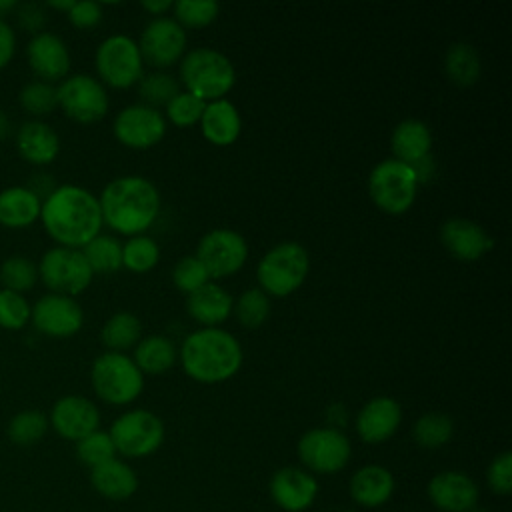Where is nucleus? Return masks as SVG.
<instances>
[{"label": "nucleus", "mask_w": 512, "mask_h": 512, "mask_svg": "<svg viewBox=\"0 0 512 512\" xmlns=\"http://www.w3.org/2000/svg\"><path fill=\"white\" fill-rule=\"evenodd\" d=\"M16 14H18V22L24 30H28L32 36L34 34H40L44 24H46V12H44V6L40 4H24V6H16Z\"/></svg>", "instance_id": "09e8293b"}, {"label": "nucleus", "mask_w": 512, "mask_h": 512, "mask_svg": "<svg viewBox=\"0 0 512 512\" xmlns=\"http://www.w3.org/2000/svg\"><path fill=\"white\" fill-rule=\"evenodd\" d=\"M402 420L400 404L390 396H376L362 406L356 416V432L364 442L388 440Z\"/></svg>", "instance_id": "aec40b11"}, {"label": "nucleus", "mask_w": 512, "mask_h": 512, "mask_svg": "<svg viewBox=\"0 0 512 512\" xmlns=\"http://www.w3.org/2000/svg\"><path fill=\"white\" fill-rule=\"evenodd\" d=\"M480 68V56L472 44L456 42L448 48L444 58V70L454 84L472 86L480 76Z\"/></svg>", "instance_id": "2f4dec72"}, {"label": "nucleus", "mask_w": 512, "mask_h": 512, "mask_svg": "<svg viewBox=\"0 0 512 512\" xmlns=\"http://www.w3.org/2000/svg\"><path fill=\"white\" fill-rule=\"evenodd\" d=\"M316 492L318 484L314 476L300 468H282L270 482V494L274 502L288 512H300L308 508L316 498Z\"/></svg>", "instance_id": "4be33fe9"}, {"label": "nucleus", "mask_w": 512, "mask_h": 512, "mask_svg": "<svg viewBox=\"0 0 512 512\" xmlns=\"http://www.w3.org/2000/svg\"><path fill=\"white\" fill-rule=\"evenodd\" d=\"M418 192V180L412 166L388 158L378 162L368 176V194L386 214H404L412 208Z\"/></svg>", "instance_id": "0eeeda50"}, {"label": "nucleus", "mask_w": 512, "mask_h": 512, "mask_svg": "<svg viewBox=\"0 0 512 512\" xmlns=\"http://www.w3.org/2000/svg\"><path fill=\"white\" fill-rule=\"evenodd\" d=\"M26 58L34 76L48 84L64 80L70 72L68 46L52 32L42 30L40 34H34L26 46Z\"/></svg>", "instance_id": "a211bd4d"}, {"label": "nucleus", "mask_w": 512, "mask_h": 512, "mask_svg": "<svg viewBox=\"0 0 512 512\" xmlns=\"http://www.w3.org/2000/svg\"><path fill=\"white\" fill-rule=\"evenodd\" d=\"M172 282L176 284V288L190 294L200 286H204L206 282H210V276L202 266V262L190 254V256H182L172 268Z\"/></svg>", "instance_id": "a18cd8bd"}, {"label": "nucleus", "mask_w": 512, "mask_h": 512, "mask_svg": "<svg viewBox=\"0 0 512 512\" xmlns=\"http://www.w3.org/2000/svg\"><path fill=\"white\" fill-rule=\"evenodd\" d=\"M328 422L330 424H338V426L346 422V410H344L342 404H332L328 408Z\"/></svg>", "instance_id": "5fc2aeb1"}, {"label": "nucleus", "mask_w": 512, "mask_h": 512, "mask_svg": "<svg viewBox=\"0 0 512 512\" xmlns=\"http://www.w3.org/2000/svg\"><path fill=\"white\" fill-rule=\"evenodd\" d=\"M102 222L118 234H142L160 212V192L144 176H120L98 196Z\"/></svg>", "instance_id": "f03ea898"}, {"label": "nucleus", "mask_w": 512, "mask_h": 512, "mask_svg": "<svg viewBox=\"0 0 512 512\" xmlns=\"http://www.w3.org/2000/svg\"><path fill=\"white\" fill-rule=\"evenodd\" d=\"M38 278L52 294H62L74 298L84 292L94 274L78 248L54 246L44 252L38 264Z\"/></svg>", "instance_id": "6e6552de"}, {"label": "nucleus", "mask_w": 512, "mask_h": 512, "mask_svg": "<svg viewBox=\"0 0 512 512\" xmlns=\"http://www.w3.org/2000/svg\"><path fill=\"white\" fill-rule=\"evenodd\" d=\"M432 502L444 512H468L478 502V488L462 472H440L428 484Z\"/></svg>", "instance_id": "412c9836"}, {"label": "nucleus", "mask_w": 512, "mask_h": 512, "mask_svg": "<svg viewBox=\"0 0 512 512\" xmlns=\"http://www.w3.org/2000/svg\"><path fill=\"white\" fill-rule=\"evenodd\" d=\"M16 54V34L12 26L0 18V70L6 68Z\"/></svg>", "instance_id": "8fccbe9b"}, {"label": "nucleus", "mask_w": 512, "mask_h": 512, "mask_svg": "<svg viewBox=\"0 0 512 512\" xmlns=\"http://www.w3.org/2000/svg\"><path fill=\"white\" fill-rule=\"evenodd\" d=\"M30 322L44 336L70 338L82 328L84 312L74 298L48 292L32 306Z\"/></svg>", "instance_id": "dca6fc26"}, {"label": "nucleus", "mask_w": 512, "mask_h": 512, "mask_svg": "<svg viewBox=\"0 0 512 512\" xmlns=\"http://www.w3.org/2000/svg\"><path fill=\"white\" fill-rule=\"evenodd\" d=\"M390 146L396 160L412 166L418 160L430 156L432 132L426 122L418 118H406L394 126Z\"/></svg>", "instance_id": "a878e982"}, {"label": "nucleus", "mask_w": 512, "mask_h": 512, "mask_svg": "<svg viewBox=\"0 0 512 512\" xmlns=\"http://www.w3.org/2000/svg\"><path fill=\"white\" fill-rule=\"evenodd\" d=\"M180 80L186 92L200 100H220L230 92L236 80L228 56L214 48H194L180 62Z\"/></svg>", "instance_id": "20e7f679"}, {"label": "nucleus", "mask_w": 512, "mask_h": 512, "mask_svg": "<svg viewBox=\"0 0 512 512\" xmlns=\"http://www.w3.org/2000/svg\"><path fill=\"white\" fill-rule=\"evenodd\" d=\"M40 222L56 246L78 250L96 238L104 224L98 198L76 184L56 186L42 200Z\"/></svg>", "instance_id": "f257e3e1"}, {"label": "nucleus", "mask_w": 512, "mask_h": 512, "mask_svg": "<svg viewBox=\"0 0 512 512\" xmlns=\"http://www.w3.org/2000/svg\"><path fill=\"white\" fill-rule=\"evenodd\" d=\"M176 358H178V352L170 338L160 334H150L138 340L132 360L142 374H164L174 366Z\"/></svg>", "instance_id": "c756f323"}, {"label": "nucleus", "mask_w": 512, "mask_h": 512, "mask_svg": "<svg viewBox=\"0 0 512 512\" xmlns=\"http://www.w3.org/2000/svg\"><path fill=\"white\" fill-rule=\"evenodd\" d=\"M28 190H32L40 200H44L54 188H56V184L52 182V178H50V174H44V172H40V174H34V178L30 180V184L26 186Z\"/></svg>", "instance_id": "3c124183"}, {"label": "nucleus", "mask_w": 512, "mask_h": 512, "mask_svg": "<svg viewBox=\"0 0 512 512\" xmlns=\"http://www.w3.org/2000/svg\"><path fill=\"white\" fill-rule=\"evenodd\" d=\"M18 104L24 112L34 116V120H40V116H46L58 108L56 86L42 80H32L20 88Z\"/></svg>", "instance_id": "4c0bfd02"}, {"label": "nucleus", "mask_w": 512, "mask_h": 512, "mask_svg": "<svg viewBox=\"0 0 512 512\" xmlns=\"http://www.w3.org/2000/svg\"><path fill=\"white\" fill-rule=\"evenodd\" d=\"M90 482L102 496L112 500H122L132 496L138 486L134 470L116 458L92 468Z\"/></svg>", "instance_id": "c85d7f7f"}, {"label": "nucleus", "mask_w": 512, "mask_h": 512, "mask_svg": "<svg viewBox=\"0 0 512 512\" xmlns=\"http://www.w3.org/2000/svg\"><path fill=\"white\" fill-rule=\"evenodd\" d=\"M2 288L24 294L38 282V266L26 256H10L0 264Z\"/></svg>", "instance_id": "58836bf2"}, {"label": "nucleus", "mask_w": 512, "mask_h": 512, "mask_svg": "<svg viewBox=\"0 0 512 512\" xmlns=\"http://www.w3.org/2000/svg\"><path fill=\"white\" fill-rule=\"evenodd\" d=\"M48 426H50L48 416L40 410L30 408L12 416V420L8 422L6 434L10 442L16 446H32L44 438V434L48 432Z\"/></svg>", "instance_id": "72a5a7b5"}, {"label": "nucleus", "mask_w": 512, "mask_h": 512, "mask_svg": "<svg viewBox=\"0 0 512 512\" xmlns=\"http://www.w3.org/2000/svg\"><path fill=\"white\" fill-rule=\"evenodd\" d=\"M58 108L80 124H92L106 116L108 112V94L100 80L90 74H72L66 76L56 86Z\"/></svg>", "instance_id": "9d476101"}, {"label": "nucleus", "mask_w": 512, "mask_h": 512, "mask_svg": "<svg viewBox=\"0 0 512 512\" xmlns=\"http://www.w3.org/2000/svg\"><path fill=\"white\" fill-rule=\"evenodd\" d=\"M172 6H174V2H170V0H146V2H142V8L150 14H156V16L164 14Z\"/></svg>", "instance_id": "864d4df0"}, {"label": "nucleus", "mask_w": 512, "mask_h": 512, "mask_svg": "<svg viewBox=\"0 0 512 512\" xmlns=\"http://www.w3.org/2000/svg\"><path fill=\"white\" fill-rule=\"evenodd\" d=\"M16 150L22 160L46 166L56 160L60 152V138L56 130L42 120H26L16 130Z\"/></svg>", "instance_id": "5701e85b"}, {"label": "nucleus", "mask_w": 512, "mask_h": 512, "mask_svg": "<svg viewBox=\"0 0 512 512\" xmlns=\"http://www.w3.org/2000/svg\"><path fill=\"white\" fill-rule=\"evenodd\" d=\"M48 422L62 438L78 442L98 430L100 412L92 400L78 394H68L54 402Z\"/></svg>", "instance_id": "f3484780"}, {"label": "nucleus", "mask_w": 512, "mask_h": 512, "mask_svg": "<svg viewBox=\"0 0 512 512\" xmlns=\"http://www.w3.org/2000/svg\"><path fill=\"white\" fill-rule=\"evenodd\" d=\"M138 92L146 106L156 108L166 106L180 92V86L168 72H150L138 80Z\"/></svg>", "instance_id": "ea45409f"}, {"label": "nucleus", "mask_w": 512, "mask_h": 512, "mask_svg": "<svg viewBox=\"0 0 512 512\" xmlns=\"http://www.w3.org/2000/svg\"><path fill=\"white\" fill-rule=\"evenodd\" d=\"M160 260V246L150 236L138 234L130 236L126 244H122V266L130 272H148Z\"/></svg>", "instance_id": "c9c22d12"}, {"label": "nucleus", "mask_w": 512, "mask_h": 512, "mask_svg": "<svg viewBox=\"0 0 512 512\" xmlns=\"http://www.w3.org/2000/svg\"><path fill=\"white\" fill-rule=\"evenodd\" d=\"M206 102L196 98L190 92H178L168 104H166V116L172 124L184 128V126H192L196 122H200V116L204 112Z\"/></svg>", "instance_id": "c03bdc74"}, {"label": "nucleus", "mask_w": 512, "mask_h": 512, "mask_svg": "<svg viewBox=\"0 0 512 512\" xmlns=\"http://www.w3.org/2000/svg\"><path fill=\"white\" fill-rule=\"evenodd\" d=\"M232 312L236 314L238 322L246 328L262 326L270 316V298L260 288L244 290L232 304Z\"/></svg>", "instance_id": "e433bc0d"}, {"label": "nucleus", "mask_w": 512, "mask_h": 512, "mask_svg": "<svg viewBox=\"0 0 512 512\" xmlns=\"http://www.w3.org/2000/svg\"><path fill=\"white\" fill-rule=\"evenodd\" d=\"M42 200L26 186H8L0 190V224L20 230L32 226L40 218Z\"/></svg>", "instance_id": "bb28decb"}, {"label": "nucleus", "mask_w": 512, "mask_h": 512, "mask_svg": "<svg viewBox=\"0 0 512 512\" xmlns=\"http://www.w3.org/2000/svg\"><path fill=\"white\" fill-rule=\"evenodd\" d=\"M200 130L202 136L216 146L232 144L242 130V118L238 108L226 98L208 102L200 116Z\"/></svg>", "instance_id": "b1692460"}, {"label": "nucleus", "mask_w": 512, "mask_h": 512, "mask_svg": "<svg viewBox=\"0 0 512 512\" xmlns=\"http://www.w3.org/2000/svg\"><path fill=\"white\" fill-rule=\"evenodd\" d=\"M108 434L116 452L140 458L160 448L164 440V424L154 412L140 408L118 416Z\"/></svg>", "instance_id": "9b49d317"}, {"label": "nucleus", "mask_w": 512, "mask_h": 512, "mask_svg": "<svg viewBox=\"0 0 512 512\" xmlns=\"http://www.w3.org/2000/svg\"><path fill=\"white\" fill-rule=\"evenodd\" d=\"M184 372L198 382L216 384L232 378L242 366L240 342L222 328H200L188 334L180 346Z\"/></svg>", "instance_id": "7ed1b4c3"}, {"label": "nucleus", "mask_w": 512, "mask_h": 512, "mask_svg": "<svg viewBox=\"0 0 512 512\" xmlns=\"http://www.w3.org/2000/svg\"><path fill=\"white\" fill-rule=\"evenodd\" d=\"M394 490L392 474L382 466H364L350 480L352 498L368 508L384 504Z\"/></svg>", "instance_id": "cd10ccee"}, {"label": "nucleus", "mask_w": 512, "mask_h": 512, "mask_svg": "<svg viewBox=\"0 0 512 512\" xmlns=\"http://www.w3.org/2000/svg\"><path fill=\"white\" fill-rule=\"evenodd\" d=\"M412 170H414V174H416V180H418V184H420V182H426V180H430V178L434 176V172H436V166H434V158H432V156H426V158L418 160L416 164H412Z\"/></svg>", "instance_id": "603ef678"}, {"label": "nucleus", "mask_w": 512, "mask_h": 512, "mask_svg": "<svg viewBox=\"0 0 512 512\" xmlns=\"http://www.w3.org/2000/svg\"><path fill=\"white\" fill-rule=\"evenodd\" d=\"M488 484L498 494H508L512 490V454L502 452L496 456L488 468Z\"/></svg>", "instance_id": "49530a36"}, {"label": "nucleus", "mask_w": 512, "mask_h": 512, "mask_svg": "<svg viewBox=\"0 0 512 512\" xmlns=\"http://www.w3.org/2000/svg\"><path fill=\"white\" fill-rule=\"evenodd\" d=\"M298 456L314 472H338L350 458V442L338 428H314L300 438Z\"/></svg>", "instance_id": "ddd939ff"}, {"label": "nucleus", "mask_w": 512, "mask_h": 512, "mask_svg": "<svg viewBox=\"0 0 512 512\" xmlns=\"http://www.w3.org/2000/svg\"><path fill=\"white\" fill-rule=\"evenodd\" d=\"M16 2L14 0H0V18H4L8 12L16 10Z\"/></svg>", "instance_id": "13d9d810"}, {"label": "nucleus", "mask_w": 512, "mask_h": 512, "mask_svg": "<svg viewBox=\"0 0 512 512\" xmlns=\"http://www.w3.org/2000/svg\"><path fill=\"white\" fill-rule=\"evenodd\" d=\"M440 242L456 260L462 262L478 260L494 246L492 236L478 222L462 216H454L442 222Z\"/></svg>", "instance_id": "6ab92c4d"}, {"label": "nucleus", "mask_w": 512, "mask_h": 512, "mask_svg": "<svg viewBox=\"0 0 512 512\" xmlns=\"http://www.w3.org/2000/svg\"><path fill=\"white\" fill-rule=\"evenodd\" d=\"M76 454L86 466L96 468V466L112 460L116 454V448H114L108 432L96 430L76 442Z\"/></svg>", "instance_id": "37998d69"}, {"label": "nucleus", "mask_w": 512, "mask_h": 512, "mask_svg": "<svg viewBox=\"0 0 512 512\" xmlns=\"http://www.w3.org/2000/svg\"><path fill=\"white\" fill-rule=\"evenodd\" d=\"M12 132V120L8 118V114L4 110H0V142L6 140Z\"/></svg>", "instance_id": "6e6d98bb"}, {"label": "nucleus", "mask_w": 512, "mask_h": 512, "mask_svg": "<svg viewBox=\"0 0 512 512\" xmlns=\"http://www.w3.org/2000/svg\"><path fill=\"white\" fill-rule=\"evenodd\" d=\"M30 302L24 294L0 288V328L22 330L30 322Z\"/></svg>", "instance_id": "79ce46f5"}, {"label": "nucleus", "mask_w": 512, "mask_h": 512, "mask_svg": "<svg viewBox=\"0 0 512 512\" xmlns=\"http://www.w3.org/2000/svg\"><path fill=\"white\" fill-rule=\"evenodd\" d=\"M194 256L202 262L210 278H226L244 266L248 244L240 232L216 228L200 238Z\"/></svg>", "instance_id": "f8f14e48"}, {"label": "nucleus", "mask_w": 512, "mask_h": 512, "mask_svg": "<svg viewBox=\"0 0 512 512\" xmlns=\"http://www.w3.org/2000/svg\"><path fill=\"white\" fill-rule=\"evenodd\" d=\"M66 16L76 28H92L102 20V4L94 0H80L74 2Z\"/></svg>", "instance_id": "de8ad7c7"}, {"label": "nucleus", "mask_w": 512, "mask_h": 512, "mask_svg": "<svg viewBox=\"0 0 512 512\" xmlns=\"http://www.w3.org/2000/svg\"><path fill=\"white\" fill-rule=\"evenodd\" d=\"M98 78L112 88H128L142 78L144 60L136 40L114 34L100 42L94 56Z\"/></svg>", "instance_id": "1a4fd4ad"}, {"label": "nucleus", "mask_w": 512, "mask_h": 512, "mask_svg": "<svg viewBox=\"0 0 512 512\" xmlns=\"http://www.w3.org/2000/svg\"><path fill=\"white\" fill-rule=\"evenodd\" d=\"M174 20L184 28H202L216 20L220 6L214 0H178L172 6Z\"/></svg>", "instance_id": "a19ab883"}, {"label": "nucleus", "mask_w": 512, "mask_h": 512, "mask_svg": "<svg viewBox=\"0 0 512 512\" xmlns=\"http://www.w3.org/2000/svg\"><path fill=\"white\" fill-rule=\"evenodd\" d=\"M454 432V424L444 412H426L414 424V440L424 448L444 446Z\"/></svg>", "instance_id": "f704fd0d"}, {"label": "nucleus", "mask_w": 512, "mask_h": 512, "mask_svg": "<svg viewBox=\"0 0 512 512\" xmlns=\"http://www.w3.org/2000/svg\"><path fill=\"white\" fill-rule=\"evenodd\" d=\"M76 0H50L46 6L50 8H56V10H62V12H68L72 6H74Z\"/></svg>", "instance_id": "4d7b16f0"}, {"label": "nucleus", "mask_w": 512, "mask_h": 512, "mask_svg": "<svg viewBox=\"0 0 512 512\" xmlns=\"http://www.w3.org/2000/svg\"><path fill=\"white\" fill-rule=\"evenodd\" d=\"M232 304V296L214 282H206L186 298L188 314L196 322L204 324V328H216L224 322L232 314Z\"/></svg>", "instance_id": "393cba45"}, {"label": "nucleus", "mask_w": 512, "mask_h": 512, "mask_svg": "<svg viewBox=\"0 0 512 512\" xmlns=\"http://www.w3.org/2000/svg\"><path fill=\"white\" fill-rule=\"evenodd\" d=\"M136 44L140 48L142 60H146L150 66L166 68L180 60L184 54L186 32L174 18L156 16L144 26Z\"/></svg>", "instance_id": "4468645a"}, {"label": "nucleus", "mask_w": 512, "mask_h": 512, "mask_svg": "<svg viewBox=\"0 0 512 512\" xmlns=\"http://www.w3.org/2000/svg\"><path fill=\"white\" fill-rule=\"evenodd\" d=\"M92 274H112L122 268V244L108 234H98L80 248Z\"/></svg>", "instance_id": "473e14b6"}, {"label": "nucleus", "mask_w": 512, "mask_h": 512, "mask_svg": "<svg viewBox=\"0 0 512 512\" xmlns=\"http://www.w3.org/2000/svg\"><path fill=\"white\" fill-rule=\"evenodd\" d=\"M90 380L96 396L116 406L136 400L144 388V374L134 360L122 352L110 350L92 362Z\"/></svg>", "instance_id": "423d86ee"}, {"label": "nucleus", "mask_w": 512, "mask_h": 512, "mask_svg": "<svg viewBox=\"0 0 512 512\" xmlns=\"http://www.w3.org/2000/svg\"><path fill=\"white\" fill-rule=\"evenodd\" d=\"M476 512H486V510H476Z\"/></svg>", "instance_id": "bf43d9fd"}, {"label": "nucleus", "mask_w": 512, "mask_h": 512, "mask_svg": "<svg viewBox=\"0 0 512 512\" xmlns=\"http://www.w3.org/2000/svg\"><path fill=\"white\" fill-rule=\"evenodd\" d=\"M310 258L300 242L284 240L272 246L258 262L256 278L260 290L272 296H288L302 286L308 276Z\"/></svg>", "instance_id": "39448f33"}, {"label": "nucleus", "mask_w": 512, "mask_h": 512, "mask_svg": "<svg viewBox=\"0 0 512 512\" xmlns=\"http://www.w3.org/2000/svg\"><path fill=\"white\" fill-rule=\"evenodd\" d=\"M114 136L128 148H152L166 134V120L158 108L132 104L122 108L112 124Z\"/></svg>", "instance_id": "2eb2a0df"}, {"label": "nucleus", "mask_w": 512, "mask_h": 512, "mask_svg": "<svg viewBox=\"0 0 512 512\" xmlns=\"http://www.w3.org/2000/svg\"><path fill=\"white\" fill-rule=\"evenodd\" d=\"M140 334H142V324H140L138 316L132 312L112 314L100 330L102 344L110 352H122V350L132 348L134 344H138Z\"/></svg>", "instance_id": "7c9ffc66"}]
</instances>
